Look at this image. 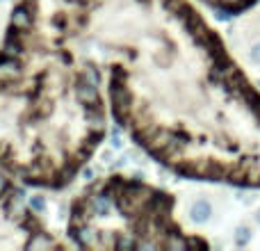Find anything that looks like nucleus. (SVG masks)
I'll return each instance as SVG.
<instances>
[{"instance_id":"f257e3e1","label":"nucleus","mask_w":260,"mask_h":251,"mask_svg":"<svg viewBox=\"0 0 260 251\" xmlns=\"http://www.w3.org/2000/svg\"><path fill=\"white\" fill-rule=\"evenodd\" d=\"M73 94H76V99L80 101V105L85 110L87 108H101L99 85H94V82L78 78V85H76V89H73Z\"/></svg>"},{"instance_id":"f03ea898","label":"nucleus","mask_w":260,"mask_h":251,"mask_svg":"<svg viewBox=\"0 0 260 251\" xmlns=\"http://www.w3.org/2000/svg\"><path fill=\"white\" fill-rule=\"evenodd\" d=\"M23 78V67H21V59H14V57H5L0 55V85H14ZM3 91V89H0Z\"/></svg>"},{"instance_id":"7ed1b4c3","label":"nucleus","mask_w":260,"mask_h":251,"mask_svg":"<svg viewBox=\"0 0 260 251\" xmlns=\"http://www.w3.org/2000/svg\"><path fill=\"white\" fill-rule=\"evenodd\" d=\"M32 21H35V14H32V5L23 3L18 5L12 12V27H18V30H30Z\"/></svg>"},{"instance_id":"20e7f679","label":"nucleus","mask_w":260,"mask_h":251,"mask_svg":"<svg viewBox=\"0 0 260 251\" xmlns=\"http://www.w3.org/2000/svg\"><path fill=\"white\" fill-rule=\"evenodd\" d=\"M85 123L89 133H105V112L103 108H87L85 110Z\"/></svg>"},{"instance_id":"39448f33","label":"nucleus","mask_w":260,"mask_h":251,"mask_svg":"<svg viewBox=\"0 0 260 251\" xmlns=\"http://www.w3.org/2000/svg\"><path fill=\"white\" fill-rule=\"evenodd\" d=\"M162 247L165 249H174V251H185L192 247V240L183 238V233L180 231H169V233L165 235V240H162Z\"/></svg>"},{"instance_id":"423d86ee","label":"nucleus","mask_w":260,"mask_h":251,"mask_svg":"<svg viewBox=\"0 0 260 251\" xmlns=\"http://www.w3.org/2000/svg\"><path fill=\"white\" fill-rule=\"evenodd\" d=\"M210 215H212V206L206 199H199L192 206V219L197 222V224H206V222L210 219Z\"/></svg>"},{"instance_id":"0eeeda50","label":"nucleus","mask_w":260,"mask_h":251,"mask_svg":"<svg viewBox=\"0 0 260 251\" xmlns=\"http://www.w3.org/2000/svg\"><path fill=\"white\" fill-rule=\"evenodd\" d=\"M112 197H108V194H96V197L89 199V206L91 210H94V215H105V212L110 210V206H112V201H110Z\"/></svg>"},{"instance_id":"6e6552de","label":"nucleus","mask_w":260,"mask_h":251,"mask_svg":"<svg viewBox=\"0 0 260 251\" xmlns=\"http://www.w3.org/2000/svg\"><path fill=\"white\" fill-rule=\"evenodd\" d=\"M25 247L27 249H50V247H55V242L48 233H35V238L27 240Z\"/></svg>"},{"instance_id":"1a4fd4ad","label":"nucleus","mask_w":260,"mask_h":251,"mask_svg":"<svg viewBox=\"0 0 260 251\" xmlns=\"http://www.w3.org/2000/svg\"><path fill=\"white\" fill-rule=\"evenodd\" d=\"M249 242H251V229H249V226H240V229L235 231V244H238V247H247Z\"/></svg>"},{"instance_id":"9d476101","label":"nucleus","mask_w":260,"mask_h":251,"mask_svg":"<svg viewBox=\"0 0 260 251\" xmlns=\"http://www.w3.org/2000/svg\"><path fill=\"white\" fill-rule=\"evenodd\" d=\"M114 247H117V249H139V240H135V238H119L117 242H114Z\"/></svg>"},{"instance_id":"9b49d317","label":"nucleus","mask_w":260,"mask_h":251,"mask_svg":"<svg viewBox=\"0 0 260 251\" xmlns=\"http://www.w3.org/2000/svg\"><path fill=\"white\" fill-rule=\"evenodd\" d=\"M30 208H32V210H37V212H41L46 208V201L41 197H32L30 199Z\"/></svg>"},{"instance_id":"f8f14e48","label":"nucleus","mask_w":260,"mask_h":251,"mask_svg":"<svg viewBox=\"0 0 260 251\" xmlns=\"http://www.w3.org/2000/svg\"><path fill=\"white\" fill-rule=\"evenodd\" d=\"M249 59H251L253 64H260V41L251 46V50H249Z\"/></svg>"},{"instance_id":"ddd939ff","label":"nucleus","mask_w":260,"mask_h":251,"mask_svg":"<svg viewBox=\"0 0 260 251\" xmlns=\"http://www.w3.org/2000/svg\"><path fill=\"white\" fill-rule=\"evenodd\" d=\"M9 190V183H7V178L5 176H0V194H5Z\"/></svg>"},{"instance_id":"4468645a","label":"nucleus","mask_w":260,"mask_h":251,"mask_svg":"<svg viewBox=\"0 0 260 251\" xmlns=\"http://www.w3.org/2000/svg\"><path fill=\"white\" fill-rule=\"evenodd\" d=\"M82 176H85V178H87V180H91V176H94V171H91V169H89V167H87V169H85V171H82Z\"/></svg>"},{"instance_id":"2eb2a0df","label":"nucleus","mask_w":260,"mask_h":251,"mask_svg":"<svg viewBox=\"0 0 260 251\" xmlns=\"http://www.w3.org/2000/svg\"><path fill=\"white\" fill-rule=\"evenodd\" d=\"M256 222H258V224H260V210L256 212Z\"/></svg>"}]
</instances>
